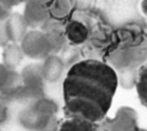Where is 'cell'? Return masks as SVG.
<instances>
[{
    "label": "cell",
    "mask_w": 147,
    "mask_h": 131,
    "mask_svg": "<svg viewBox=\"0 0 147 131\" xmlns=\"http://www.w3.org/2000/svg\"><path fill=\"white\" fill-rule=\"evenodd\" d=\"M7 34L10 41H21L26 34L28 24L24 16L18 13L11 14L5 21Z\"/></svg>",
    "instance_id": "cell-8"
},
{
    "label": "cell",
    "mask_w": 147,
    "mask_h": 131,
    "mask_svg": "<svg viewBox=\"0 0 147 131\" xmlns=\"http://www.w3.org/2000/svg\"><path fill=\"white\" fill-rule=\"evenodd\" d=\"M11 5L7 0H0V21L6 20L11 14Z\"/></svg>",
    "instance_id": "cell-14"
},
{
    "label": "cell",
    "mask_w": 147,
    "mask_h": 131,
    "mask_svg": "<svg viewBox=\"0 0 147 131\" xmlns=\"http://www.w3.org/2000/svg\"><path fill=\"white\" fill-rule=\"evenodd\" d=\"M135 87L141 103L147 107V66L140 72Z\"/></svg>",
    "instance_id": "cell-12"
},
{
    "label": "cell",
    "mask_w": 147,
    "mask_h": 131,
    "mask_svg": "<svg viewBox=\"0 0 147 131\" xmlns=\"http://www.w3.org/2000/svg\"><path fill=\"white\" fill-rule=\"evenodd\" d=\"M23 16L28 26L36 27L45 22L48 13L40 1L32 0L26 4Z\"/></svg>",
    "instance_id": "cell-6"
},
{
    "label": "cell",
    "mask_w": 147,
    "mask_h": 131,
    "mask_svg": "<svg viewBox=\"0 0 147 131\" xmlns=\"http://www.w3.org/2000/svg\"><path fill=\"white\" fill-rule=\"evenodd\" d=\"M23 81V90L28 95L33 98L44 97V91L43 82L44 81L41 65L31 64L24 68L21 73Z\"/></svg>",
    "instance_id": "cell-5"
},
{
    "label": "cell",
    "mask_w": 147,
    "mask_h": 131,
    "mask_svg": "<svg viewBox=\"0 0 147 131\" xmlns=\"http://www.w3.org/2000/svg\"><path fill=\"white\" fill-rule=\"evenodd\" d=\"M78 53L74 48H69L65 49L63 53V56L61 57L65 66L67 64H69L71 62H74L75 59H77Z\"/></svg>",
    "instance_id": "cell-15"
},
{
    "label": "cell",
    "mask_w": 147,
    "mask_h": 131,
    "mask_svg": "<svg viewBox=\"0 0 147 131\" xmlns=\"http://www.w3.org/2000/svg\"><path fill=\"white\" fill-rule=\"evenodd\" d=\"M57 111L56 103L43 97L23 109L19 114L18 121L24 128L31 131H59Z\"/></svg>",
    "instance_id": "cell-2"
},
{
    "label": "cell",
    "mask_w": 147,
    "mask_h": 131,
    "mask_svg": "<svg viewBox=\"0 0 147 131\" xmlns=\"http://www.w3.org/2000/svg\"><path fill=\"white\" fill-rule=\"evenodd\" d=\"M59 131H99L98 124L78 117L65 118L59 125Z\"/></svg>",
    "instance_id": "cell-9"
},
{
    "label": "cell",
    "mask_w": 147,
    "mask_h": 131,
    "mask_svg": "<svg viewBox=\"0 0 147 131\" xmlns=\"http://www.w3.org/2000/svg\"><path fill=\"white\" fill-rule=\"evenodd\" d=\"M65 65L61 58L56 55H51L44 59L41 64L42 74L44 80L53 83L61 78Z\"/></svg>",
    "instance_id": "cell-7"
},
{
    "label": "cell",
    "mask_w": 147,
    "mask_h": 131,
    "mask_svg": "<svg viewBox=\"0 0 147 131\" xmlns=\"http://www.w3.org/2000/svg\"><path fill=\"white\" fill-rule=\"evenodd\" d=\"M67 36L68 38L75 44L84 42L87 37V31L85 26L78 22H73L68 26Z\"/></svg>",
    "instance_id": "cell-11"
},
{
    "label": "cell",
    "mask_w": 147,
    "mask_h": 131,
    "mask_svg": "<svg viewBox=\"0 0 147 131\" xmlns=\"http://www.w3.org/2000/svg\"><path fill=\"white\" fill-rule=\"evenodd\" d=\"M8 117L7 109L5 103L0 101V125L5 122Z\"/></svg>",
    "instance_id": "cell-18"
},
{
    "label": "cell",
    "mask_w": 147,
    "mask_h": 131,
    "mask_svg": "<svg viewBox=\"0 0 147 131\" xmlns=\"http://www.w3.org/2000/svg\"><path fill=\"white\" fill-rule=\"evenodd\" d=\"M141 8L143 14L147 17V0H142Z\"/></svg>",
    "instance_id": "cell-19"
},
{
    "label": "cell",
    "mask_w": 147,
    "mask_h": 131,
    "mask_svg": "<svg viewBox=\"0 0 147 131\" xmlns=\"http://www.w3.org/2000/svg\"><path fill=\"white\" fill-rule=\"evenodd\" d=\"M24 52L21 46L13 43L5 47L2 53L3 64L9 69L14 70L21 62Z\"/></svg>",
    "instance_id": "cell-10"
},
{
    "label": "cell",
    "mask_w": 147,
    "mask_h": 131,
    "mask_svg": "<svg viewBox=\"0 0 147 131\" xmlns=\"http://www.w3.org/2000/svg\"><path fill=\"white\" fill-rule=\"evenodd\" d=\"M102 131H147L141 128L136 110L125 108L117 111L104 125Z\"/></svg>",
    "instance_id": "cell-3"
},
{
    "label": "cell",
    "mask_w": 147,
    "mask_h": 131,
    "mask_svg": "<svg viewBox=\"0 0 147 131\" xmlns=\"http://www.w3.org/2000/svg\"><path fill=\"white\" fill-rule=\"evenodd\" d=\"M52 55H55L61 51L64 44L63 34L57 30H52L46 34Z\"/></svg>",
    "instance_id": "cell-13"
},
{
    "label": "cell",
    "mask_w": 147,
    "mask_h": 131,
    "mask_svg": "<svg viewBox=\"0 0 147 131\" xmlns=\"http://www.w3.org/2000/svg\"><path fill=\"white\" fill-rule=\"evenodd\" d=\"M10 69L7 68L3 64H0V93L6 84Z\"/></svg>",
    "instance_id": "cell-16"
},
{
    "label": "cell",
    "mask_w": 147,
    "mask_h": 131,
    "mask_svg": "<svg viewBox=\"0 0 147 131\" xmlns=\"http://www.w3.org/2000/svg\"><path fill=\"white\" fill-rule=\"evenodd\" d=\"M79 71L64 89L65 118H82L98 124L111 106L119 84L118 75L111 65L100 60L88 61Z\"/></svg>",
    "instance_id": "cell-1"
},
{
    "label": "cell",
    "mask_w": 147,
    "mask_h": 131,
    "mask_svg": "<svg viewBox=\"0 0 147 131\" xmlns=\"http://www.w3.org/2000/svg\"><path fill=\"white\" fill-rule=\"evenodd\" d=\"M10 41L7 34L5 21H0V46L5 47Z\"/></svg>",
    "instance_id": "cell-17"
},
{
    "label": "cell",
    "mask_w": 147,
    "mask_h": 131,
    "mask_svg": "<svg viewBox=\"0 0 147 131\" xmlns=\"http://www.w3.org/2000/svg\"><path fill=\"white\" fill-rule=\"evenodd\" d=\"M24 55L34 59H45L52 55L46 34L39 31L27 32L21 41Z\"/></svg>",
    "instance_id": "cell-4"
}]
</instances>
